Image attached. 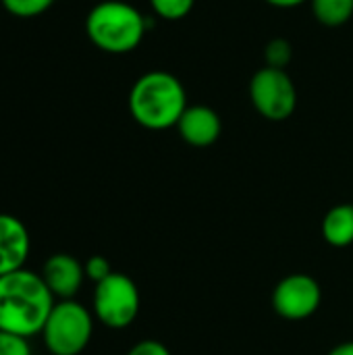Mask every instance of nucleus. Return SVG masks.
<instances>
[{"label": "nucleus", "instance_id": "obj_9", "mask_svg": "<svg viewBox=\"0 0 353 355\" xmlns=\"http://www.w3.org/2000/svg\"><path fill=\"white\" fill-rule=\"evenodd\" d=\"M42 279L54 300H73L83 285L85 268L83 264L71 254H54L44 262Z\"/></svg>", "mask_w": 353, "mask_h": 355}, {"label": "nucleus", "instance_id": "obj_4", "mask_svg": "<svg viewBox=\"0 0 353 355\" xmlns=\"http://www.w3.org/2000/svg\"><path fill=\"white\" fill-rule=\"evenodd\" d=\"M94 318L75 300L56 302L42 331L44 345L52 355H79L92 339Z\"/></svg>", "mask_w": 353, "mask_h": 355}, {"label": "nucleus", "instance_id": "obj_14", "mask_svg": "<svg viewBox=\"0 0 353 355\" xmlns=\"http://www.w3.org/2000/svg\"><path fill=\"white\" fill-rule=\"evenodd\" d=\"M193 4H196V0H150L154 15L164 19V21L185 19L191 12Z\"/></svg>", "mask_w": 353, "mask_h": 355}, {"label": "nucleus", "instance_id": "obj_13", "mask_svg": "<svg viewBox=\"0 0 353 355\" xmlns=\"http://www.w3.org/2000/svg\"><path fill=\"white\" fill-rule=\"evenodd\" d=\"M293 58V46L285 37H273L264 46V64L275 69H287Z\"/></svg>", "mask_w": 353, "mask_h": 355}, {"label": "nucleus", "instance_id": "obj_8", "mask_svg": "<svg viewBox=\"0 0 353 355\" xmlns=\"http://www.w3.org/2000/svg\"><path fill=\"white\" fill-rule=\"evenodd\" d=\"M181 139L193 148H208L216 144L223 133L221 114L206 104H189L177 123Z\"/></svg>", "mask_w": 353, "mask_h": 355}, {"label": "nucleus", "instance_id": "obj_7", "mask_svg": "<svg viewBox=\"0 0 353 355\" xmlns=\"http://www.w3.org/2000/svg\"><path fill=\"white\" fill-rule=\"evenodd\" d=\"M322 302L320 283L304 272L285 277L273 293V308L285 320L310 318Z\"/></svg>", "mask_w": 353, "mask_h": 355}, {"label": "nucleus", "instance_id": "obj_17", "mask_svg": "<svg viewBox=\"0 0 353 355\" xmlns=\"http://www.w3.org/2000/svg\"><path fill=\"white\" fill-rule=\"evenodd\" d=\"M83 268H85V277H87L89 281H94L96 285L102 283L104 279H108V277L112 275V266H110V262H108L104 256H92V258L83 264Z\"/></svg>", "mask_w": 353, "mask_h": 355}, {"label": "nucleus", "instance_id": "obj_20", "mask_svg": "<svg viewBox=\"0 0 353 355\" xmlns=\"http://www.w3.org/2000/svg\"><path fill=\"white\" fill-rule=\"evenodd\" d=\"M329 355H353V341H345V343H339L337 347H333Z\"/></svg>", "mask_w": 353, "mask_h": 355}, {"label": "nucleus", "instance_id": "obj_16", "mask_svg": "<svg viewBox=\"0 0 353 355\" xmlns=\"http://www.w3.org/2000/svg\"><path fill=\"white\" fill-rule=\"evenodd\" d=\"M0 355H31L29 339L0 331Z\"/></svg>", "mask_w": 353, "mask_h": 355}, {"label": "nucleus", "instance_id": "obj_5", "mask_svg": "<svg viewBox=\"0 0 353 355\" xmlns=\"http://www.w3.org/2000/svg\"><path fill=\"white\" fill-rule=\"evenodd\" d=\"M250 100L262 119L281 123L298 108V87L287 69L264 64L250 79Z\"/></svg>", "mask_w": 353, "mask_h": 355}, {"label": "nucleus", "instance_id": "obj_19", "mask_svg": "<svg viewBox=\"0 0 353 355\" xmlns=\"http://www.w3.org/2000/svg\"><path fill=\"white\" fill-rule=\"evenodd\" d=\"M268 2L270 6H277V8H295V6H302L310 0H264Z\"/></svg>", "mask_w": 353, "mask_h": 355}, {"label": "nucleus", "instance_id": "obj_1", "mask_svg": "<svg viewBox=\"0 0 353 355\" xmlns=\"http://www.w3.org/2000/svg\"><path fill=\"white\" fill-rule=\"evenodd\" d=\"M54 304L40 272L21 268L0 277V331L25 339L42 335Z\"/></svg>", "mask_w": 353, "mask_h": 355}, {"label": "nucleus", "instance_id": "obj_6", "mask_svg": "<svg viewBox=\"0 0 353 355\" xmlns=\"http://www.w3.org/2000/svg\"><path fill=\"white\" fill-rule=\"evenodd\" d=\"M94 314L108 329H127L139 314V289L123 272H112L94 289Z\"/></svg>", "mask_w": 353, "mask_h": 355}, {"label": "nucleus", "instance_id": "obj_11", "mask_svg": "<svg viewBox=\"0 0 353 355\" xmlns=\"http://www.w3.org/2000/svg\"><path fill=\"white\" fill-rule=\"evenodd\" d=\"M322 237L333 248H347L353 243V204L333 206L322 220Z\"/></svg>", "mask_w": 353, "mask_h": 355}, {"label": "nucleus", "instance_id": "obj_18", "mask_svg": "<svg viewBox=\"0 0 353 355\" xmlns=\"http://www.w3.org/2000/svg\"><path fill=\"white\" fill-rule=\"evenodd\" d=\"M127 355H171V352L160 343V341H154V339H144L139 343H135Z\"/></svg>", "mask_w": 353, "mask_h": 355}, {"label": "nucleus", "instance_id": "obj_15", "mask_svg": "<svg viewBox=\"0 0 353 355\" xmlns=\"http://www.w3.org/2000/svg\"><path fill=\"white\" fill-rule=\"evenodd\" d=\"M0 2L8 15L19 17V19L40 17L54 4V0H0Z\"/></svg>", "mask_w": 353, "mask_h": 355}, {"label": "nucleus", "instance_id": "obj_3", "mask_svg": "<svg viewBox=\"0 0 353 355\" xmlns=\"http://www.w3.org/2000/svg\"><path fill=\"white\" fill-rule=\"evenodd\" d=\"M148 21L125 0H102L85 17V35L106 54H129L139 48Z\"/></svg>", "mask_w": 353, "mask_h": 355}, {"label": "nucleus", "instance_id": "obj_10", "mask_svg": "<svg viewBox=\"0 0 353 355\" xmlns=\"http://www.w3.org/2000/svg\"><path fill=\"white\" fill-rule=\"evenodd\" d=\"M31 252V237L23 220L0 214V277L25 268Z\"/></svg>", "mask_w": 353, "mask_h": 355}, {"label": "nucleus", "instance_id": "obj_2", "mask_svg": "<svg viewBox=\"0 0 353 355\" xmlns=\"http://www.w3.org/2000/svg\"><path fill=\"white\" fill-rule=\"evenodd\" d=\"M127 104L133 121L150 131L177 127L189 106L185 85L169 71H148L139 75L131 85Z\"/></svg>", "mask_w": 353, "mask_h": 355}, {"label": "nucleus", "instance_id": "obj_12", "mask_svg": "<svg viewBox=\"0 0 353 355\" xmlns=\"http://www.w3.org/2000/svg\"><path fill=\"white\" fill-rule=\"evenodd\" d=\"M312 15L327 27H341L353 17V0H310Z\"/></svg>", "mask_w": 353, "mask_h": 355}]
</instances>
